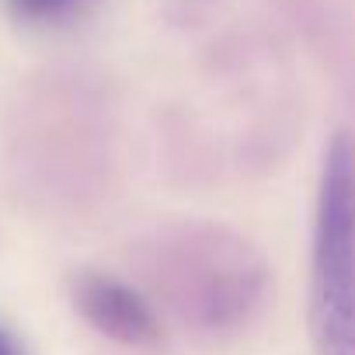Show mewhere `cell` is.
Wrapping results in <instances>:
<instances>
[{
    "label": "cell",
    "instance_id": "6da1fadb",
    "mask_svg": "<svg viewBox=\"0 0 355 355\" xmlns=\"http://www.w3.org/2000/svg\"><path fill=\"white\" fill-rule=\"evenodd\" d=\"M310 334L317 355H355V139L338 132L324 153L313 265Z\"/></svg>",
    "mask_w": 355,
    "mask_h": 355
},
{
    "label": "cell",
    "instance_id": "7a4b0ae2",
    "mask_svg": "<svg viewBox=\"0 0 355 355\" xmlns=\"http://www.w3.org/2000/svg\"><path fill=\"white\" fill-rule=\"evenodd\" d=\"M164 293L182 320L206 331H230L248 320L261 296V272L241 244L192 241L178 244L164 265Z\"/></svg>",
    "mask_w": 355,
    "mask_h": 355
},
{
    "label": "cell",
    "instance_id": "3957f363",
    "mask_svg": "<svg viewBox=\"0 0 355 355\" xmlns=\"http://www.w3.org/2000/svg\"><path fill=\"white\" fill-rule=\"evenodd\" d=\"M73 306L77 313L105 338L132 348L157 345L160 338V320L153 306L122 279L105 275V272H80L73 279Z\"/></svg>",
    "mask_w": 355,
    "mask_h": 355
},
{
    "label": "cell",
    "instance_id": "277c9868",
    "mask_svg": "<svg viewBox=\"0 0 355 355\" xmlns=\"http://www.w3.org/2000/svg\"><path fill=\"white\" fill-rule=\"evenodd\" d=\"M94 0H4V11L25 28H67L87 18Z\"/></svg>",
    "mask_w": 355,
    "mask_h": 355
},
{
    "label": "cell",
    "instance_id": "5b68a950",
    "mask_svg": "<svg viewBox=\"0 0 355 355\" xmlns=\"http://www.w3.org/2000/svg\"><path fill=\"white\" fill-rule=\"evenodd\" d=\"M0 355H28V352H25V345H21L8 327H0Z\"/></svg>",
    "mask_w": 355,
    "mask_h": 355
}]
</instances>
